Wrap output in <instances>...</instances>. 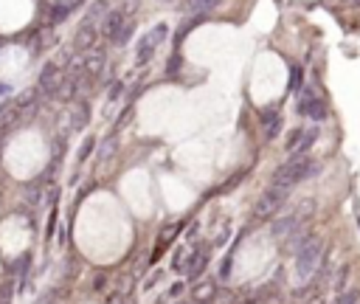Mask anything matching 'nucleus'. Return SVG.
I'll return each mask as SVG.
<instances>
[{"label":"nucleus","instance_id":"nucleus-1","mask_svg":"<svg viewBox=\"0 0 360 304\" xmlns=\"http://www.w3.org/2000/svg\"><path fill=\"white\" fill-rule=\"evenodd\" d=\"M315 160L309 155H292L287 163L278 166L276 177H273V186H281V189H292L295 183H301L304 177H309L315 172Z\"/></svg>","mask_w":360,"mask_h":304},{"label":"nucleus","instance_id":"nucleus-3","mask_svg":"<svg viewBox=\"0 0 360 304\" xmlns=\"http://www.w3.org/2000/svg\"><path fill=\"white\" fill-rule=\"evenodd\" d=\"M318 256H321V239L318 236L304 239V245L298 248V256H295V273H298V279H307L312 273Z\"/></svg>","mask_w":360,"mask_h":304},{"label":"nucleus","instance_id":"nucleus-2","mask_svg":"<svg viewBox=\"0 0 360 304\" xmlns=\"http://www.w3.org/2000/svg\"><path fill=\"white\" fill-rule=\"evenodd\" d=\"M298 113L307 115V118H312V121H323L329 115V107H326V101L312 87L304 84V90L298 93Z\"/></svg>","mask_w":360,"mask_h":304},{"label":"nucleus","instance_id":"nucleus-4","mask_svg":"<svg viewBox=\"0 0 360 304\" xmlns=\"http://www.w3.org/2000/svg\"><path fill=\"white\" fill-rule=\"evenodd\" d=\"M315 138H318V129L315 127H309V129H292L290 138H287V152L290 155H307L309 146L315 144Z\"/></svg>","mask_w":360,"mask_h":304},{"label":"nucleus","instance_id":"nucleus-5","mask_svg":"<svg viewBox=\"0 0 360 304\" xmlns=\"http://www.w3.org/2000/svg\"><path fill=\"white\" fill-rule=\"evenodd\" d=\"M287 191H290V189H281V186H270V189H267V191L259 197V203H256V208H253V211H256L259 217H267V214H273V211H276V208H278V205L287 200Z\"/></svg>","mask_w":360,"mask_h":304},{"label":"nucleus","instance_id":"nucleus-7","mask_svg":"<svg viewBox=\"0 0 360 304\" xmlns=\"http://www.w3.org/2000/svg\"><path fill=\"white\" fill-rule=\"evenodd\" d=\"M262 118H264V135L273 138V135L281 129V115H278V113H264Z\"/></svg>","mask_w":360,"mask_h":304},{"label":"nucleus","instance_id":"nucleus-6","mask_svg":"<svg viewBox=\"0 0 360 304\" xmlns=\"http://www.w3.org/2000/svg\"><path fill=\"white\" fill-rule=\"evenodd\" d=\"M163 37H166V25H155V28H152L141 42H138V62H141V65L152 59L155 48L163 42Z\"/></svg>","mask_w":360,"mask_h":304}]
</instances>
